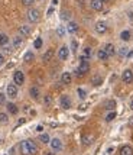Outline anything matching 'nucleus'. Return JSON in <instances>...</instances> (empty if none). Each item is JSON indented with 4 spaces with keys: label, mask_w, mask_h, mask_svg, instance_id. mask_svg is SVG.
Instances as JSON below:
<instances>
[{
    "label": "nucleus",
    "mask_w": 133,
    "mask_h": 155,
    "mask_svg": "<svg viewBox=\"0 0 133 155\" xmlns=\"http://www.w3.org/2000/svg\"><path fill=\"white\" fill-rule=\"evenodd\" d=\"M77 93H78V97H80V99H83V100L87 97V91L84 90V88H78V90H77Z\"/></svg>",
    "instance_id": "7c9ffc66"
},
{
    "label": "nucleus",
    "mask_w": 133,
    "mask_h": 155,
    "mask_svg": "<svg viewBox=\"0 0 133 155\" xmlns=\"http://www.w3.org/2000/svg\"><path fill=\"white\" fill-rule=\"evenodd\" d=\"M66 31H68L70 34H75V32L78 31V23H77V22H74V20L68 22V25H66Z\"/></svg>",
    "instance_id": "f8f14e48"
},
{
    "label": "nucleus",
    "mask_w": 133,
    "mask_h": 155,
    "mask_svg": "<svg viewBox=\"0 0 133 155\" xmlns=\"http://www.w3.org/2000/svg\"><path fill=\"white\" fill-rule=\"evenodd\" d=\"M49 143H51V148H52V151H55V152H58V151H61V149H62V142H61L60 138H52Z\"/></svg>",
    "instance_id": "423d86ee"
},
{
    "label": "nucleus",
    "mask_w": 133,
    "mask_h": 155,
    "mask_svg": "<svg viewBox=\"0 0 133 155\" xmlns=\"http://www.w3.org/2000/svg\"><path fill=\"white\" fill-rule=\"evenodd\" d=\"M96 32H97V34H101V35L107 32V23L104 20H100V22L96 23Z\"/></svg>",
    "instance_id": "0eeeda50"
},
{
    "label": "nucleus",
    "mask_w": 133,
    "mask_h": 155,
    "mask_svg": "<svg viewBox=\"0 0 133 155\" xmlns=\"http://www.w3.org/2000/svg\"><path fill=\"white\" fill-rule=\"evenodd\" d=\"M0 104H6V94L0 91Z\"/></svg>",
    "instance_id": "4c0bfd02"
},
{
    "label": "nucleus",
    "mask_w": 133,
    "mask_h": 155,
    "mask_svg": "<svg viewBox=\"0 0 133 155\" xmlns=\"http://www.w3.org/2000/svg\"><path fill=\"white\" fill-rule=\"evenodd\" d=\"M52 55H54V51H52V49H48L47 52L44 54V57H42V60L45 61V62H48V61H51V58H52Z\"/></svg>",
    "instance_id": "5701e85b"
},
{
    "label": "nucleus",
    "mask_w": 133,
    "mask_h": 155,
    "mask_svg": "<svg viewBox=\"0 0 133 155\" xmlns=\"http://www.w3.org/2000/svg\"><path fill=\"white\" fill-rule=\"evenodd\" d=\"M39 141L42 142V143H49V142H51V138H49L48 134H42V135H39Z\"/></svg>",
    "instance_id": "a878e982"
},
{
    "label": "nucleus",
    "mask_w": 133,
    "mask_h": 155,
    "mask_svg": "<svg viewBox=\"0 0 133 155\" xmlns=\"http://www.w3.org/2000/svg\"><path fill=\"white\" fill-rule=\"evenodd\" d=\"M71 49H73L74 52L78 49V42H77V41H73V42H71Z\"/></svg>",
    "instance_id": "58836bf2"
},
{
    "label": "nucleus",
    "mask_w": 133,
    "mask_h": 155,
    "mask_svg": "<svg viewBox=\"0 0 133 155\" xmlns=\"http://www.w3.org/2000/svg\"><path fill=\"white\" fill-rule=\"evenodd\" d=\"M29 93H31V97H32V99H38V97H39V88L33 86V87H31Z\"/></svg>",
    "instance_id": "aec40b11"
},
{
    "label": "nucleus",
    "mask_w": 133,
    "mask_h": 155,
    "mask_svg": "<svg viewBox=\"0 0 133 155\" xmlns=\"http://www.w3.org/2000/svg\"><path fill=\"white\" fill-rule=\"evenodd\" d=\"M33 47L36 48V49L42 48V39H41V38H36V39H35V42H33Z\"/></svg>",
    "instance_id": "473e14b6"
},
{
    "label": "nucleus",
    "mask_w": 133,
    "mask_h": 155,
    "mask_svg": "<svg viewBox=\"0 0 133 155\" xmlns=\"http://www.w3.org/2000/svg\"><path fill=\"white\" fill-rule=\"evenodd\" d=\"M97 58L101 61H106V60H109V55H107V52L104 49H99L97 51Z\"/></svg>",
    "instance_id": "6ab92c4d"
},
{
    "label": "nucleus",
    "mask_w": 133,
    "mask_h": 155,
    "mask_svg": "<svg viewBox=\"0 0 133 155\" xmlns=\"http://www.w3.org/2000/svg\"><path fill=\"white\" fill-rule=\"evenodd\" d=\"M2 48H3V52H5V54H12V51H13V48L10 47L9 44L5 45V47H2Z\"/></svg>",
    "instance_id": "72a5a7b5"
},
{
    "label": "nucleus",
    "mask_w": 133,
    "mask_h": 155,
    "mask_svg": "<svg viewBox=\"0 0 133 155\" xmlns=\"http://www.w3.org/2000/svg\"><path fill=\"white\" fill-rule=\"evenodd\" d=\"M60 104H61V107H62V109H70V107H71V99H70L66 94L61 96Z\"/></svg>",
    "instance_id": "9d476101"
},
{
    "label": "nucleus",
    "mask_w": 133,
    "mask_h": 155,
    "mask_svg": "<svg viewBox=\"0 0 133 155\" xmlns=\"http://www.w3.org/2000/svg\"><path fill=\"white\" fill-rule=\"evenodd\" d=\"M130 109L133 110V99H132V101H130Z\"/></svg>",
    "instance_id": "49530a36"
},
{
    "label": "nucleus",
    "mask_w": 133,
    "mask_h": 155,
    "mask_svg": "<svg viewBox=\"0 0 133 155\" xmlns=\"http://www.w3.org/2000/svg\"><path fill=\"white\" fill-rule=\"evenodd\" d=\"M113 151H114L113 148H109V149H107V155H112V154H113Z\"/></svg>",
    "instance_id": "c03bdc74"
},
{
    "label": "nucleus",
    "mask_w": 133,
    "mask_h": 155,
    "mask_svg": "<svg viewBox=\"0 0 133 155\" xmlns=\"http://www.w3.org/2000/svg\"><path fill=\"white\" fill-rule=\"evenodd\" d=\"M13 81H15V84H16V86H22V84L25 83V74H23L22 71H15Z\"/></svg>",
    "instance_id": "39448f33"
},
{
    "label": "nucleus",
    "mask_w": 133,
    "mask_h": 155,
    "mask_svg": "<svg viewBox=\"0 0 133 155\" xmlns=\"http://www.w3.org/2000/svg\"><path fill=\"white\" fill-rule=\"evenodd\" d=\"M6 107H7V112L10 113V115H18V112H19V109H18V106L15 104V103H7L6 104Z\"/></svg>",
    "instance_id": "4468645a"
},
{
    "label": "nucleus",
    "mask_w": 133,
    "mask_h": 155,
    "mask_svg": "<svg viewBox=\"0 0 133 155\" xmlns=\"http://www.w3.org/2000/svg\"><path fill=\"white\" fill-rule=\"evenodd\" d=\"M101 2H103V3H106V2H109V0H101Z\"/></svg>",
    "instance_id": "09e8293b"
},
{
    "label": "nucleus",
    "mask_w": 133,
    "mask_h": 155,
    "mask_svg": "<svg viewBox=\"0 0 133 155\" xmlns=\"http://www.w3.org/2000/svg\"><path fill=\"white\" fill-rule=\"evenodd\" d=\"M36 130H38V132H42V130H44V126H42V125H38V126H36Z\"/></svg>",
    "instance_id": "37998d69"
},
{
    "label": "nucleus",
    "mask_w": 133,
    "mask_h": 155,
    "mask_svg": "<svg viewBox=\"0 0 133 155\" xmlns=\"http://www.w3.org/2000/svg\"><path fill=\"white\" fill-rule=\"evenodd\" d=\"M0 143H2V138H0Z\"/></svg>",
    "instance_id": "8fccbe9b"
},
{
    "label": "nucleus",
    "mask_w": 133,
    "mask_h": 155,
    "mask_svg": "<svg viewBox=\"0 0 133 155\" xmlns=\"http://www.w3.org/2000/svg\"><path fill=\"white\" fill-rule=\"evenodd\" d=\"M22 42H23V39H22V36H15V38H13V45H12V47L19 48L20 45H22Z\"/></svg>",
    "instance_id": "393cba45"
},
{
    "label": "nucleus",
    "mask_w": 133,
    "mask_h": 155,
    "mask_svg": "<svg viewBox=\"0 0 133 155\" xmlns=\"http://www.w3.org/2000/svg\"><path fill=\"white\" fill-rule=\"evenodd\" d=\"M18 93H19V90H18V86L16 84H9L6 88V96L9 99H16L18 97Z\"/></svg>",
    "instance_id": "7ed1b4c3"
},
{
    "label": "nucleus",
    "mask_w": 133,
    "mask_h": 155,
    "mask_svg": "<svg viewBox=\"0 0 133 155\" xmlns=\"http://www.w3.org/2000/svg\"><path fill=\"white\" fill-rule=\"evenodd\" d=\"M90 54H91V49H90V48H86V49H84V57H86V60L90 58Z\"/></svg>",
    "instance_id": "a19ab883"
},
{
    "label": "nucleus",
    "mask_w": 133,
    "mask_h": 155,
    "mask_svg": "<svg viewBox=\"0 0 133 155\" xmlns=\"http://www.w3.org/2000/svg\"><path fill=\"white\" fill-rule=\"evenodd\" d=\"M90 6H91L93 10L100 12V10L103 9V2H101V0H90Z\"/></svg>",
    "instance_id": "9b49d317"
},
{
    "label": "nucleus",
    "mask_w": 133,
    "mask_h": 155,
    "mask_svg": "<svg viewBox=\"0 0 133 155\" xmlns=\"http://www.w3.org/2000/svg\"><path fill=\"white\" fill-rule=\"evenodd\" d=\"M9 122V116L5 112H0V125H6Z\"/></svg>",
    "instance_id": "b1692460"
},
{
    "label": "nucleus",
    "mask_w": 133,
    "mask_h": 155,
    "mask_svg": "<svg viewBox=\"0 0 133 155\" xmlns=\"http://www.w3.org/2000/svg\"><path fill=\"white\" fill-rule=\"evenodd\" d=\"M35 3V0H22V5L23 6H32Z\"/></svg>",
    "instance_id": "e433bc0d"
},
{
    "label": "nucleus",
    "mask_w": 133,
    "mask_h": 155,
    "mask_svg": "<svg viewBox=\"0 0 133 155\" xmlns=\"http://www.w3.org/2000/svg\"><path fill=\"white\" fill-rule=\"evenodd\" d=\"M120 155H133V149L129 145H125L120 148Z\"/></svg>",
    "instance_id": "f3484780"
},
{
    "label": "nucleus",
    "mask_w": 133,
    "mask_h": 155,
    "mask_svg": "<svg viewBox=\"0 0 133 155\" xmlns=\"http://www.w3.org/2000/svg\"><path fill=\"white\" fill-rule=\"evenodd\" d=\"M19 149L22 155H35L38 152V145L32 139H26L19 143Z\"/></svg>",
    "instance_id": "f257e3e1"
},
{
    "label": "nucleus",
    "mask_w": 133,
    "mask_h": 155,
    "mask_svg": "<svg viewBox=\"0 0 133 155\" xmlns=\"http://www.w3.org/2000/svg\"><path fill=\"white\" fill-rule=\"evenodd\" d=\"M54 12V7H49V10H48V15H52Z\"/></svg>",
    "instance_id": "a18cd8bd"
},
{
    "label": "nucleus",
    "mask_w": 133,
    "mask_h": 155,
    "mask_svg": "<svg viewBox=\"0 0 133 155\" xmlns=\"http://www.w3.org/2000/svg\"><path fill=\"white\" fill-rule=\"evenodd\" d=\"M5 62H6V58H5V55L0 54V67H2V65H3Z\"/></svg>",
    "instance_id": "79ce46f5"
},
{
    "label": "nucleus",
    "mask_w": 133,
    "mask_h": 155,
    "mask_svg": "<svg viewBox=\"0 0 133 155\" xmlns=\"http://www.w3.org/2000/svg\"><path fill=\"white\" fill-rule=\"evenodd\" d=\"M68 57H70V49H68V47H61L60 49H58V58L62 61H65Z\"/></svg>",
    "instance_id": "1a4fd4ad"
},
{
    "label": "nucleus",
    "mask_w": 133,
    "mask_h": 155,
    "mask_svg": "<svg viewBox=\"0 0 133 155\" xmlns=\"http://www.w3.org/2000/svg\"><path fill=\"white\" fill-rule=\"evenodd\" d=\"M130 125H133V119H130Z\"/></svg>",
    "instance_id": "de8ad7c7"
},
{
    "label": "nucleus",
    "mask_w": 133,
    "mask_h": 155,
    "mask_svg": "<svg viewBox=\"0 0 133 155\" xmlns=\"http://www.w3.org/2000/svg\"><path fill=\"white\" fill-rule=\"evenodd\" d=\"M41 15H39V10L38 9H29L28 10V19L29 22H32V23H36L38 20H39Z\"/></svg>",
    "instance_id": "20e7f679"
},
{
    "label": "nucleus",
    "mask_w": 133,
    "mask_h": 155,
    "mask_svg": "<svg viewBox=\"0 0 133 155\" xmlns=\"http://www.w3.org/2000/svg\"><path fill=\"white\" fill-rule=\"evenodd\" d=\"M103 49L107 52V55H109V57H113V55L116 54V48H114L113 44H106Z\"/></svg>",
    "instance_id": "ddd939ff"
},
{
    "label": "nucleus",
    "mask_w": 133,
    "mask_h": 155,
    "mask_svg": "<svg viewBox=\"0 0 133 155\" xmlns=\"http://www.w3.org/2000/svg\"><path fill=\"white\" fill-rule=\"evenodd\" d=\"M9 44V36L6 34H0V47H5Z\"/></svg>",
    "instance_id": "412c9836"
},
{
    "label": "nucleus",
    "mask_w": 133,
    "mask_h": 155,
    "mask_svg": "<svg viewBox=\"0 0 133 155\" xmlns=\"http://www.w3.org/2000/svg\"><path fill=\"white\" fill-rule=\"evenodd\" d=\"M33 58H35V55H33L32 51H28L26 54L23 55V60H25V62H32Z\"/></svg>",
    "instance_id": "4be33fe9"
},
{
    "label": "nucleus",
    "mask_w": 133,
    "mask_h": 155,
    "mask_svg": "<svg viewBox=\"0 0 133 155\" xmlns=\"http://www.w3.org/2000/svg\"><path fill=\"white\" fill-rule=\"evenodd\" d=\"M57 34H58V36H64V35H65V28L60 26L57 29Z\"/></svg>",
    "instance_id": "c9c22d12"
},
{
    "label": "nucleus",
    "mask_w": 133,
    "mask_h": 155,
    "mask_svg": "<svg viewBox=\"0 0 133 155\" xmlns=\"http://www.w3.org/2000/svg\"><path fill=\"white\" fill-rule=\"evenodd\" d=\"M44 100H45V104H47V106H49V104L52 103V97L48 94V96H45V99H44Z\"/></svg>",
    "instance_id": "ea45409f"
},
{
    "label": "nucleus",
    "mask_w": 133,
    "mask_h": 155,
    "mask_svg": "<svg viewBox=\"0 0 133 155\" xmlns=\"http://www.w3.org/2000/svg\"><path fill=\"white\" fill-rule=\"evenodd\" d=\"M119 55H122V57H127V48L126 47H122V48H120Z\"/></svg>",
    "instance_id": "f704fd0d"
},
{
    "label": "nucleus",
    "mask_w": 133,
    "mask_h": 155,
    "mask_svg": "<svg viewBox=\"0 0 133 155\" xmlns=\"http://www.w3.org/2000/svg\"><path fill=\"white\" fill-rule=\"evenodd\" d=\"M19 34H20V36H29L31 35V28L28 26V25H22L19 28Z\"/></svg>",
    "instance_id": "2eb2a0df"
},
{
    "label": "nucleus",
    "mask_w": 133,
    "mask_h": 155,
    "mask_svg": "<svg viewBox=\"0 0 133 155\" xmlns=\"http://www.w3.org/2000/svg\"><path fill=\"white\" fill-rule=\"evenodd\" d=\"M70 12L68 10H62V13H61V19H64V20H70Z\"/></svg>",
    "instance_id": "2f4dec72"
},
{
    "label": "nucleus",
    "mask_w": 133,
    "mask_h": 155,
    "mask_svg": "<svg viewBox=\"0 0 133 155\" xmlns=\"http://www.w3.org/2000/svg\"><path fill=\"white\" fill-rule=\"evenodd\" d=\"M120 38L123 41H129L130 39V31H123V32L120 34Z\"/></svg>",
    "instance_id": "c85d7f7f"
},
{
    "label": "nucleus",
    "mask_w": 133,
    "mask_h": 155,
    "mask_svg": "<svg viewBox=\"0 0 133 155\" xmlns=\"http://www.w3.org/2000/svg\"><path fill=\"white\" fill-rule=\"evenodd\" d=\"M61 81H62L64 84H70V83L73 81V75L70 74V73H62V75H61Z\"/></svg>",
    "instance_id": "dca6fc26"
},
{
    "label": "nucleus",
    "mask_w": 133,
    "mask_h": 155,
    "mask_svg": "<svg viewBox=\"0 0 133 155\" xmlns=\"http://www.w3.org/2000/svg\"><path fill=\"white\" fill-rule=\"evenodd\" d=\"M114 107H116V101H114V100H110V101H107V103H106V109H107V110H110V112H112V110H114Z\"/></svg>",
    "instance_id": "c756f323"
},
{
    "label": "nucleus",
    "mask_w": 133,
    "mask_h": 155,
    "mask_svg": "<svg viewBox=\"0 0 133 155\" xmlns=\"http://www.w3.org/2000/svg\"><path fill=\"white\" fill-rule=\"evenodd\" d=\"M81 142H83L84 147H88V145H91V142H93V136L91 135H84L83 136V139H81Z\"/></svg>",
    "instance_id": "a211bd4d"
},
{
    "label": "nucleus",
    "mask_w": 133,
    "mask_h": 155,
    "mask_svg": "<svg viewBox=\"0 0 133 155\" xmlns=\"http://www.w3.org/2000/svg\"><path fill=\"white\" fill-rule=\"evenodd\" d=\"M78 73H80L81 75H84L86 73H88L90 71V64H88V61L86 60V57H81L80 58V65H78Z\"/></svg>",
    "instance_id": "f03ea898"
},
{
    "label": "nucleus",
    "mask_w": 133,
    "mask_h": 155,
    "mask_svg": "<svg viewBox=\"0 0 133 155\" xmlns=\"http://www.w3.org/2000/svg\"><path fill=\"white\" fill-rule=\"evenodd\" d=\"M122 80L125 81L126 84H130L133 81V73L132 70H125L123 71V74H122Z\"/></svg>",
    "instance_id": "6e6552de"
},
{
    "label": "nucleus",
    "mask_w": 133,
    "mask_h": 155,
    "mask_svg": "<svg viewBox=\"0 0 133 155\" xmlns=\"http://www.w3.org/2000/svg\"><path fill=\"white\" fill-rule=\"evenodd\" d=\"M93 86H101V83H103V78L100 77V75H94L93 77Z\"/></svg>",
    "instance_id": "bb28decb"
},
{
    "label": "nucleus",
    "mask_w": 133,
    "mask_h": 155,
    "mask_svg": "<svg viewBox=\"0 0 133 155\" xmlns=\"http://www.w3.org/2000/svg\"><path fill=\"white\" fill-rule=\"evenodd\" d=\"M116 112H114V110H112V112H109V113H107V116H106V122H112V120H114V119H116Z\"/></svg>",
    "instance_id": "cd10ccee"
}]
</instances>
